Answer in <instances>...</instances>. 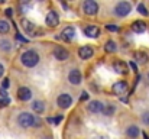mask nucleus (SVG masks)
I'll list each match as a JSON object with an SVG mask.
<instances>
[{"label":"nucleus","instance_id":"1","mask_svg":"<svg viewBox=\"0 0 149 139\" xmlns=\"http://www.w3.org/2000/svg\"><path fill=\"white\" fill-rule=\"evenodd\" d=\"M39 54L36 52V51H33V49H28V51H25L23 54H22V57H20V61H22V64L25 65V67H28V68H32V67H36L38 64H39Z\"/></svg>","mask_w":149,"mask_h":139},{"label":"nucleus","instance_id":"2","mask_svg":"<svg viewBox=\"0 0 149 139\" xmlns=\"http://www.w3.org/2000/svg\"><path fill=\"white\" fill-rule=\"evenodd\" d=\"M132 10V4L129 1H120L114 6V15L116 16H120V17H125L130 13Z\"/></svg>","mask_w":149,"mask_h":139},{"label":"nucleus","instance_id":"3","mask_svg":"<svg viewBox=\"0 0 149 139\" xmlns=\"http://www.w3.org/2000/svg\"><path fill=\"white\" fill-rule=\"evenodd\" d=\"M33 122H35V116H32V115L28 113V112L20 113L19 117H17V123H19V126H20V128H25V129L33 126Z\"/></svg>","mask_w":149,"mask_h":139},{"label":"nucleus","instance_id":"4","mask_svg":"<svg viewBox=\"0 0 149 139\" xmlns=\"http://www.w3.org/2000/svg\"><path fill=\"white\" fill-rule=\"evenodd\" d=\"M83 10H84V13L87 16H94L99 12V4L94 0H86L83 3Z\"/></svg>","mask_w":149,"mask_h":139},{"label":"nucleus","instance_id":"5","mask_svg":"<svg viewBox=\"0 0 149 139\" xmlns=\"http://www.w3.org/2000/svg\"><path fill=\"white\" fill-rule=\"evenodd\" d=\"M56 104H58L61 109H68V107L72 104V97H71L70 94H67V93L59 94V96L56 97Z\"/></svg>","mask_w":149,"mask_h":139},{"label":"nucleus","instance_id":"6","mask_svg":"<svg viewBox=\"0 0 149 139\" xmlns=\"http://www.w3.org/2000/svg\"><path fill=\"white\" fill-rule=\"evenodd\" d=\"M81 80H83V75H81V71H80V70L74 68V70H71V71L68 73V81H70L72 86H78V84L81 83Z\"/></svg>","mask_w":149,"mask_h":139},{"label":"nucleus","instance_id":"7","mask_svg":"<svg viewBox=\"0 0 149 139\" xmlns=\"http://www.w3.org/2000/svg\"><path fill=\"white\" fill-rule=\"evenodd\" d=\"M45 23H47V26H49V28L58 26V23H59V16H58V13H56L55 10L48 12V15H47V17H45Z\"/></svg>","mask_w":149,"mask_h":139},{"label":"nucleus","instance_id":"8","mask_svg":"<svg viewBox=\"0 0 149 139\" xmlns=\"http://www.w3.org/2000/svg\"><path fill=\"white\" fill-rule=\"evenodd\" d=\"M74 35H75V29H74L72 26H67V28H64V29H62V32H61L59 38H61V39H64L65 42H71V41H72V38H74Z\"/></svg>","mask_w":149,"mask_h":139},{"label":"nucleus","instance_id":"9","mask_svg":"<svg viewBox=\"0 0 149 139\" xmlns=\"http://www.w3.org/2000/svg\"><path fill=\"white\" fill-rule=\"evenodd\" d=\"M54 57H55L58 61H67V59L70 58V52H68L65 48H62V46H56V48L54 49Z\"/></svg>","mask_w":149,"mask_h":139},{"label":"nucleus","instance_id":"10","mask_svg":"<svg viewBox=\"0 0 149 139\" xmlns=\"http://www.w3.org/2000/svg\"><path fill=\"white\" fill-rule=\"evenodd\" d=\"M22 28H23V31H25L28 35H31V36H35V35H36V26H35V23H32L31 20L23 19V20H22Z\"/></svg>","mask_w":149,"mask_h":139},{"label":"nucleus","instance_id":"11","mask_svg":"<svg viewBox=\"0 0 149 139\" xmlns=\"http://www.w3.org/2000/svg\"><path fill=\"white\" fill-rule=\"evenodd\" d=\"M93 54H94V51H93V48L90 45H84L78 49V57L81 59H88V58L93 57Z\"/></svg>","mask_w":149,"mask_h":139},{"label":"nucleus","instance_id":"12","mask_svg":"<svg viewBox=\"0 0 149 139\" xmlns=\"http://www.w3.org/2000/svg\"><path fill=\"white\" fill-rule=\"evenodd\" d=\"M111 90L114 94H123V93H126L127 90V83L126 81H117V83H114L113 84V87H111Z\"/></svg>","mask_w":149,"mask_h":139},{"label":"nucleus","instance_id":"13","mask_svg":"<svg viewBox=\"0 0 149 139\" xmlns=\"http://www.w3.org/2000/svg\"><path fill=\"white\" fill-rule=\"evenodd\" d=\"M17 97H19V100H22V101H28V100L32 97V92H31L28 87H19Z\"/></svg>","mask_w":149,"mask_h":139},{"label":"nucleus","instance_id":"14","mask_svg":"<svg viewBox=\"0 0 149 139\" xmlns=\"http://www.w3.org/2000/svg\"><path fill=\"white\" fill-rule=\"evenodd\" d=\"M103 109H104V104L99 100H93L88 103V110L91 113H100V112H103Z\"/></svg>","mask_w":149,"mask_h":139},{"label":"nucleus","instance_id":"15","mask_svg":"<svg viewBox=\"0 0 149 139\" xmlns=\"http://www.w3.org/2000/svg\"><path fill=\"white\" fill-rule=\"evenodd\" d=\"M84 34H86L88 38H97V36L100 35V29H99V26L88 25V26L84 29Z\"/></svg>","mask_w":149,"mask_h":139},{"label":"nucleus","instance_id":"16","mask_svg":"<svg viewBox=\"0 0 149 139\" xmlns=\"http://www.w3.org/2000/svg\"><path fill=\"white\" fill-rule=\"evenodd\" d=\"M132 29H133V32H136V34H142V32L146 31V23H145L143 20H136V22L132 23Z\"/></svg>","mask_w":149,"mask_h":139},{"label":"nucleus","instance_id":"17","mask_svg":"<svg viewBox=\"0 0 149 139\" xmlns=\"http://www.w3.org/2000/svg\"><path fill=\"white\" fill-rule=\"evenodd\" d=\"M113 68H114V71H117L120 74H127V64H125L123 61H116L113 64Z\"/></svg>","mask_w":149,"mask_h":139},{"label":"nucleus","instance_id":"18","mask_svg":"<svg viewBox=\"0 0 149 139\" xmlns=\"http://www.w3.org/2000/svg\"><path fill=\"white\" fill-rule=\"evenodd\" d=\"M139 133H141V131H139V128L135 126V125H132V126H129V128L126 129V135L130 139H136L139 136Z\"/></svg>","mask_w":149,"mask_h":139},{"label":"nucleus","instance_id":"19","mask_svg":"<svg viewBox=\"0 0 149 139\" xmlns=\"http://www.w3.org/2000/svg\"><path fill=\"white\" fill-rule=\"evenodd\" d=\"M32 110L35 112V113H42L44 110H45V103L42 101V100H35L33 103H32Z\"/></svg>","mask_w":149,"mask_h":139},{"label":"nucleus","instance_id":"20","mask_svg":"<svg viewBox=\"0 0 149 139\" xmlns=\"http://www.w3.org/2000/svg\"><path fill=\"white\" fill-rule=\"evenodd\" d=\"M135 58H136V61L139 62V64H146L148 62V55L145 54V52H141V51H138V52H135Z\"/></svg>","mask_w":149,"mask_h":139},{"label":"nucleus","instance_id":"21","mask_svg":"<svg viewBox=\"0 0 149 139\" xmlns=\"http://www.w3.org/2000/svg\"><path fill=\"white\" fill-rule=\"evenodd\" d=\"M104 51H106V52H109V54L116 52V51H117V45H116V42H114V41H107V42H106V45H104Z\"/></svg>","mask_w":149,"mask_h":139},{"label":"nucleus","instance_id":"22","mask_svg":"<svg viewBox=\"0 0 149 139\" xmlns=\"http://www.w3.org/2000/svg\"><path fill=\"white\" fill-rule=\"evenodd\" d=\"M12 42L9 41V39H0V49L1 51H4V52H7V51H10L12 49Z\"/></svg>","mask_w":149,"mask_h":139},{"label":"nucleus","instance_id":"23","mask_svg":"<svg viewBox=\"0 0 149 139\" xmlns=\"http://www.w3.org/2000/svg\"><path fill=\"white\" fill-rule=\"evenodd\" d=\"M114 112H116V107L113 104H106L104 109H103V115L104 116H113Z\"/></svg>","mask_w":149,"mask_h":139},{"label":"nucleus","instance_id":"24","mask_svg":"<svg viewBox=\"0 0 149 139\" xmlns=\"http://www.w3.org/2000/svg\"><path fill=\"white\" fill-rule=\"evenodd\" d=\"M9 31H10V25H9L6 20H0V34L4 35V34H7Z\"/></svg>","mask_w":149,"mask_h":139},{"label":"nucleus","instance_id":"25","mask_svg":"<svg viewBox=\"0 0 149 139\" xmlns=\"http://www.w3.org/2000/svg\"><path fill=\"white\" fill-rule=\"evenodd\" d=\"M138 12L141 13V15H143V16H148L149 15V12H148V9L145 7V4H138Z\"/></svg>","mask_w":149,"mask_h":139},{"label":"nucleus","instance_id":"26","mask_svg":"<svg viewBox=\"0 0 149 139\" xmlns=\"http://www.w3.org/2000/svg\"><path fill=\"white\" fill-rule=\"evenodd\" d=\"M106 29L110 32H119V26H116V25H107Z\"/></svg>","mask_w":149,"mask_h":139},{"label":"nucleus","instance_id":"27","mask_svg":"<svg viewBox=\"0 0 149 139\" xmlns=\"http://www.w3.org/2000/svg\"><path fill=\"white\" fill-rule=\"evenodd\" d=\"M142 122H143L145 125H149V112H145V113L142 115Z\"/></svg>","mask_w":149,"mask_h":139},{"label":"nucleus","instance_id":"28","mask_svg":"<svg viewBox=\"0 0 149 139\" xmlns=\"http://www.w3.org/2000/svg\"><path fill=\"white\" fill-rule=\"evenodd\" d=\"M62 119H64V116H62V115H58V116H55V119H54V123H55V125H58L59 122H62Z\"/></svg>","mask_w":149,"mask_h":139},{"label":"nucleus","instance_id":"29","mask_svg":"<svg viewBox=\"0 0 149 139\" xmlns=\"http://www.w3.org/2000/svg\"><path fill=\"white\" fill-rule=\"evenodd\" d=\"M80 100H81V101H86V100H88V94H87L86 92H83V94L80 96Z\"/></svg>","mask_w":149,"mask_h":139},{"label":"nucleus","instance_id":"30","mask_svg":"<svg viewBox=\"0 0 149 139\" xmlns=\"http://www.w3.org/2000/svg\"><path fill=\"white\" fill-rule=\"evenodd\" d=\"M6 16L7 17H12L13 16V10L12 9H6Z\"/></svg>","mask_w":149,"mask_h":139},{"label":"nucleus","instance_id":"31","mask_svg":"<svg viewBox=\"0 0 149 139\" xmlns=\"http://www.w3.org/2000/svg\"><path fill=\"white\" fill-rule=\"evenodd\" d=\"M9 87V78H4L3 80V89H7Z\"/></svg>","mask_w":149,"mask_h":139},{"label":"nucleus","instance_id":"32","mask_svg":"<svg viewBox=\"0 0 149 139\" xmlns=\"http://www.w3.org/2000/svg\"><path fill=\"white\" fill-rule=\"evenodd\" d=\"M33 126H41V119H39V117H35V122H33Z\"/></svg>","mask_w":149,"mask_h":139},{"label":"nucleus","instance_id":"33","mask_svg":"<svg viewBox=\"0 0 149 139\" xmlns=\"http://www.w3.org/2000/svg\"><path fill=\"white\" fill-rule=\"evenodd\" d=\"M4 74V67H3V64H0V77Z\"/></svg>","mask_w":149,"mask_h":139},{"label":"nucleus","instance_id":"34","mask_svg":"<svg viewBox=\"0 0 149 139\" xmlns=\"http://www.w3.org/2000/svg\"><path fill=\"white\" fill-rule=\"evenodd\" d=\"M130 67H132V68L136 71V64H135V62H130Z\"/></svg>","mask_w":149,"mask_h":139},{"label":"nucleus","instance_id":"35","mask_svg":"<svg viewBox=\"0 0 149 139\" xmlns=\"http://www.w3.org/2000/svg\"><path fill=\"white\" fill-rule=\"evenodd\" d=\"M47 122H48V123H54V119H52V117H48Z\"/></svg>","mask_w":149,"mask_h":139},{"label":"nucleus","instance_id":"36","mask_svg":"<svg viewBox=\"0 0 149 139\" xmlns=\"http://www.w3.org/2000/svg\"><path fill=\"white\" fill-rule=\"evenodd\" d=\"M143 138H145V139H149V138H148V135H146V133H143Z\"/></svg>","mask_w":149,"mask_h":139},{"label":"nucleus","instance_id":"37","mask_svg":"<svg viewBox=\"0 0 149 139\" xmlns=\"http://www.w3.org/2000/svg\"><path fill=\"white\" fill-rule=\"evenodd\" d=\"M42 139H51V136H44Z\"/></svg>","mask_w":149,"mask_h":139},{"label":"nucleus","instance_id":"38","mask_svg":"<svg viewBox=\"0 0 149 139\" xmlns=\"http://www.w3.org/2000/svg\"><path fill=\"white\" fill-rule=\"evenodd\" d=\"M148 77H149V74H148Z\"/></svg>","mask_w":149,"mask_h":139}]
</instances>
